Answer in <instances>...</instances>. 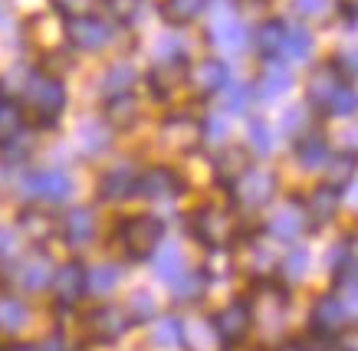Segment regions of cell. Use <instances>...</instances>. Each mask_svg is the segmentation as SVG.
Returning <instances> with one entry per match:
<instances>
[{"instance_id":"cell-1","label":"cell","mask_w":358,"mask_h":351,"mask_svg":"<svg viewBox=\"0 0 358 351\" xmlns=\"http://www.w3.org/2000/svg\"><path fill=\"white\" fill-rule=\"evenodd\" d=\"M115 237H119L125 256L138 263V260H148V256L162 246L164 220L155 217V214H138V217L122 220L119 227H115Z\"/></svg>"},{"instance_id":"cell-2","label":"cell","mask_w":358,"mask_h":351,"mask_svg":"<svg viewBox=\"0 0 358 351\" xmlns=\"http://www.w3.org/2000/svg\"><path fill=\"white\" fill-rule=\"evenodd\" d=\"M230 191H234V197H237L243 207L260 210L276 197V177H273L270 171H243Z\"/></svg>"},{"instance_id":"cell-3","label":"cell","mask_w":358,"mask_h":351,"mask_svg":"<svg viewBox=\"0 0 358 351\" xmlns=\"http://www.w3.org/2000/svg\"><path fill=\"white\" fill-rule=\"evenodd\" d=\"M66 40L76 50H102L112 43V27L99 17H69L66 20Z\"/></svg>"},{"instance_id":"cell-4","label":"cell","mask_w":358,"mask_h":351,"mask_svg":"<svg viewBox=\"0 0 358 351\" xmlns=\"http://www.w3.org/2000/svg\"><path fill=\"white\" fill-rule=\"evenodd\" d=\"M27 96L43 112V121H56V115L66 109V89L53 76H30L27 79Z\"/></svg>"},{"instance_id":"cell-5","label":"cell","mask_w":358,"mask_h":351,"mask_svg":"<svg viewBox=\"0 0 358 351\" xmlns=\"http://www.w3.org/2000/svg\"><path fill=\"white\" fill-rule=\"evenodd\" d=\"M27 197H40L46 204H63L69 194H73V177L59 171V167H50V171H36V174L27 177Z\"/></svg>"},{"instance_id":"cell-6","label":"cell","mask_w":358,"mask_h":351,"mask_svg":"<svg viewBox=\"0 0 358 351\" xmlns=\"http://www.w3.org/2000/svg\"><path fill=\"white\" fill-rule=\"evenodd\" d=\"M214 335H217L220 345H240V341L250 335V325H253V312L250 306L240 299V302H230L224 312H220L214 322Z\"/></svg>"},{"instance_id":"cell-7","label":"cell","mask_w":358,"mask_h":351,"mask_svg":"<svg viewBox=\"0 0 358 351\" xmlns=\"http://www.w3.org/2000/svg\"><path fill=\"white\" fill-rule=\"evenodd\" d=\"M348 325V308L342 306V299L332 292V296H322L313 308V335L315 338H338Z\"/></svg>"},{"instance_id":"cell-8","label":"cell","mask_w":358,"mask_h":351,"mask_svg":"<svg viewBox=\"0 0 358 351\" xmlns=\"http://www.w3.org/2000/svg\"><path fill=\"white\" fill-rule=\"evenodd\" d=\"M135 194L145 200H168L185 194V184L171 167H148L145 174L135 177Z\"/></svg>"},{"instance_id":"cell-9","label":"cell","mask_w":358,"mask_h":351,"mask_svg":"<svg viewBox=\"0 0 358 351\" xmlns=\"http://www.w3.org/2000/svg\"><path fill=\"white\" fill-rule=\"evenodd\" d=\"M191 233H194L201 243H207L210 250H217L230 240V217L217 207H201L191 217Z\"/></svg>"},{"instance_id":"cell-10","label":"cell","mask_w":358,"mask_h":351,"mask_svg":"<svg viewBox=\"0 0 358 351\" xmlns=\"http://www.w3.org/2000/svg\"><path fill=\"white\" fill-rule=\"evenodd\" d=\"M338 207H342V187L338 184H319L313 194H309V204H306L309 227H313V230H322L329 220H336Z\"/></svg>"},{"instance_id":"cell-11","label":"cell","mask_w":358,"mask_h":351,"mask_svg":"<svg viewBox=\"0 0 358 351\" xmlns=\"http://www.w3.org/2000/svg\"><path fill=\"white\" fill-rule=\"evenodd\" d=\"M89 325H92L96 341H102V345H115V341L131 329V318H129V312L119 308V306H102L89 315Z\"/></svg>"},{"instance_id":"cell-12","label":"cell","mask_w":358,"mask_h":351,"mask_svg":"<svg viewBox=\"0 0 358 351\" xmlns=\"http://www.w3.org/2000/svg\"><path fill=\"white\" fill-rule=\"evenodd\" d=\"M210 43H217L224 53H240L250 43V30L234 10H220V17L210 27Z\"/></svg>"},{"instance_id":"cell-13","label":"cell","mask_w":358,"mask_h":351,"mask_svg":"<svg viewBox=\"0 0 358 351\" xmlns=\"http://www.w3.org/2000/svg\"><path fill=\"white\" fill-rule=\"evenodd\" d=\"M50 283H53V289H56V299H59L63 306H73V302H79V299L86 296V266L83 263L59 266Z\"/></svg>"},{"instance_id":"cell-14","label":"cell","mask_w":358,"mask_h":351,"mask_svg":"<svg viewBox=\"0 0 358 351\" xmlns=\"http://www.w3.org/2000/svg\"><path fill=\"white\" fill-rule=\"evenodd\" d=\"M191 82H194L197 92H220V89L230 86V66L224 59H204V63H197L194 73H191Z\"/></svg>"},{"instance_id":"cell-15","label":"cell","mask_w":358,"mask_h":351,"mask_svg":"<svg viewBox=\"0 0 358 351\" xmlns=\"http://www.w3.org/2000/svg\"><path fill=\"white\" fill-rule=\"evenodd\" d=\"M96 237V217L89 207H73L63 217V240L69 246H86Z\"/></svg>"},{"instance_id":"cell-16","label":"cell","mask_w":358,"mask_h":351,"mask_svg":"<svg viewBox=\"0 0 358 351\" xmlns=\"http://www.w3.org/2000/svg\"><path fill=\"white\" fill-rule=\"evenodd\" d=\"M293 89V73L289 66H282L280 59H266V69H263L260 82L253 89V96H260V99H276L282 92H289Z\"/></svg>"},{"instance_id":"cell-17","label":"cell","mask_w":358,"mask_h":351,"mask_svg":"<svg viewBox=\"0 0 358 351\" xmlns=\"http://www.w3.org/2000/svg\"><path fill=\"white\" fill-rule=\"evenodd\" d=\"M131 194H135V171H131L129 165H119L112 167L109 174L99 181V197L102 200H129Z\"/></svg>"},{"instance_id":"cell-18","label":"cell","mask_w":358,"mask_h":351,"mask_svg":"<svg viewBox=\"0 0 358 351\" xmlns=\"http://www.w3.org/2000/svg\"><path fill=\"white\" fill-rule=\"evenodd\" d=\"M243 171H250V158L243 148H237V144H230L227 151L217 154V165H214V174H217V184L220 187H234L237 184V177L243 174Z\"/></svg>"},{"instance_id":"cell-19","label":"cell","mask_w":358,"mask_h":351,"mask_svg":"<svg viewBox=\"0 0 358 351\" xmlns=\"http://www.w3.org/2000/svg\"><path fill=\"white\" fill-rule=\"evenodd\" d=\"M342 86H345V79L332 69V63H329V66H322V69H315L313 79H309V102H313L315 109H326L329 99H332Z\"/></svg>"},{"instance_id":"cell-20","label":"cell","mask_w":358,"mask_h":351,"mask_svg":"<svg viewBox=\"0 0 358 351\" xmlns=\"http://www.w3.org/2000/svg\"><path fill=\"white\" fill-rule=\"evenodd\" d=\"M282 40H286V23L282 20H263L257 27V33H253V46H257V53L263 59H276L282 56Z\"/></svg>"},{"instance_id":"cell-21","label":"cell","mask_w":358,"mask_h":351,"mask_svg":"<svg viewBox=\"0 0 358 351\" xmlns=\"http://www.w3.org/2000/svg\"><path fill=\"white\" fill-rule=\"evenodd\" d=\"M296 161L306 171H319V167L329 161V144L322 135H303L296 142Z\"/></svg>"},{"instance_id":"cell-22","label":"cell","mask_w":358,"mask_h":351,"mask_svg":"<svg viewBox=\"0 0 358 351\" xmlns=\"http://www.w3.org/2000/svg\"><path fill=\"white\" fill-rule=\"evenodd\" d=\"M152 269H155V276H158L162 283H178V279L187 273V269H185V256H181V250H178L174 243H168V246H162V250L155 253Z\"/></svg>"},{"instance_id":"cell-23","label":"cell","mask_w":358,"mask_h":351,"mask_svg":"<svg viewBox=\"0 0 358 351\" xmlns=\"http://www.w3.org/2000/svg\"><path fill=\"white\" fill-rule=\"evenodd\" d=\"M185 338H187V325L181 322L178 315H164L155 322V329H152V341L158 345V348H185Z\"/></svg>"},{"instance_id":"cell-24","label":"cell","mask_w":358,"mask_h":351,"mask_svg":"<svg viewBox=\"0 0 358 351\" xmlns=\"http://www.w3.org/2000/svg\"><path fill=\"white\" fill-rule=\"evenodd\" d=\"M20 285L23 289H46V283L53 279V266H50V256L46 253H33L30 260L20 266Z\"/></svg>"},{"instance_id":"cell-25","label":"cell","mask_w":358,"mask_h":351,"mask_svg":"<svg viewBox=\"0 0 358 351\" xmlns=\"http://www.w3.org/2000/svg\"><path fill=\"white\" fill-rule=\"evenodd\" d=\"M204 10H207V0H164L162 3V17L171 27H187Z\"/></svg>"},{"instance_id":"cell-26","label":"cell","mask_w":358,"mask_h":351,"mask_svg":"<svg viewBox=\"0 0 358 351\" xmlns=\"http://www.w3.org/2000/svg\"><path fill=\"white\" fill-rule=\"evenodd\" d=\"M303 227H306V220H303V214H299V207H296V200L289 204V207H282L280 214L270 220V233L282 243L296 240V237L303 233Z\"/></svg>"},{"instance_id":"cell-27","label":"cell","mask_w":358,"mask_h":351,"mask_svg":"<svg viewBox=\"0 0 358 351\" xmlns=\"http://www.w3.org/2000/svg\"><path fill=\"white\" fill-rule=\"evenodd\" d=\"M27 325H30V308L23 306L20 299L0 296V331L13 335V331L27 329Z\"/></svg>"},{"instance_id":"cell-28","label":"cell","mask_w":358,"mask_h":351,"mask_svg":"<svg viewBox=\"0 0 358 351\" xmlns=\"http://www.w3.org/2000/svg\"><path fill=\"white\" fill-rule=\"evenodd\" d=\"M23 132V112L17 102L0 99V144L7 148L13 138H20Z\"/></svg>"},{"instance_id":"cell-29","label":"cell","mask_w":358,"mask_h":351,"mask_svg":"<svg viewBox=\"0 0 358 351\" xmlns=\"http://www.w3.org/2000/svg\"><path fill=\"white\" fill-rule=\"evenodd\" d=\"M106 119L115 125V128H129L138 119V102L131 99L129 92L125 96H112L109 105H106Z\"/></svg>"},{"instance_id":"cell-30","label":"cell","mask_w":358,"mask_h":351,"mask_svg":"<svg viewBox=\"0 0 358 351\" xmlns=\"http://www.w3.org/2000/svg\"><path fill=\"white\" fill-rule=\"evenodd\" d=\"M282 53L289 56L293 63H306L313 53V33L306 27H286V40H282Z\"/></svg>"},{"instance_id":"cell-31","label":"cell","mask_w":358,"mask_h":351,"mask_svg":"<svg viewBox=\"0 0 358 351\" xmlns=\"http://www.w3.org/2000/svg\"><path fill=\"white\" fill-rule=\"evenodd\" d=\"M122 279V269L119 266H96L92 273H86V292H99V296H106V292H112L115 285H119Z\"/></svg>"},{"instance_id":"cell-32","label":"cell","mask_w":358,"mask_h":351,"mask_svg":"<svg viewBox=\"0 0 358 351\" xmlns=\"http://www.w3.org/2000/svg\"><path fill=\"white\" fill-rule=\"evenodd\" d=\"M131 82H135V69L129 66V63H115V66L106 73V79H102V92L106 96H125L131 89Z\"/></svg>"},{"instance_id":"cell-33","label":"cell","mask_w":358,"mask_h":351,"mask_svg":"<svg viewBox=\"0 0 358 351\" xmlns=\"http://www.w3.org/2000/svg\"><path fill=\"white\" fill-rule=\"evenodd\" d=\"M174 285V302H194L197 296H204V285H207V273H185Z\"/></svg>"},{"instance_id":"cell-34","label":"cell","mask_w":358,"mask_h":351,"mask_svg":"<svg viewBox=\"0 0 358 351\" xmlns=\"http://www.w3.org/2000/svg\"><path fill=\"white\" fill-rule=\"evenodd\" d=\"M102 3L112 13V20L122 23V27H131L145 13V0H102Z\"/></svg>"},{"instance_id":"cell-35","label":"cell","mask_w":358,"mask_h":351,"mask_svg":"<svg viewBox=\"0 0 358 351\" xmlns=\"http://www.w3.org/2000/svg\"><path fill=\"white\" fill-rule=\"evenodd\" d=\"M79 144H83L86 154H102L109 148V132H106L99 121H86L83 132H79Z\"/></svg>"},{"instance_id":"cell-36","label":"cell","mask_w":358,"mask_h":351,"mask_svg":"<svg viewBox=\"0 0 358 351\" xmlns=\"http://www.w3.org/2000/svg\"><path fill=\"white\" fill-rule=\"evenodd\" d=\"M247 135H250V148L260 154V158L273 154V135H270V125H266L263 119H250Z\"/></svg>"},{"instance_id":"cell-37","label":"cell","mask_w":358,"mask_h":351,"mask_svg":"<svg viewBox=\"0 0 358 351\" xmlns=\"http://www.w3.org/2000/svg\"><path fill=\"white\" fill-rule=\"evenodd\" d=\"M355 109H358V96H355V89L348 86V82L338 89L336 96L329 99V105H326L329 115H338V119H348V115H355Z\"/></svg>"},{"instance_id":"cell-38","label":"cell","mask_w":358,"mask_h":351,"mask_svg":"<svg viewBox=\"0 0 358 351\" xmlns=\"http://www.w3.org/2000/svg\"><path fill=\"white\" fill-rule=\"evenodd\" d=\"M306 269H309V250L306 246H293V250L286 253V260H282V273H286V279H303Z\"/></svg>"},{"instance_id":"cell-39","label":"cell","mask_w":358,"mask_h":351,"mask_svg":"<svg viewBox=\"0 0 358 351\" xmlns=\"http://www.w3.org/2000/svg\"><path fill=\"white\" fill-rule=\"evenodd\" d=\"M129 318H131V325L135 322H152V315H155V299L145 292V289H138L135 296H131V302H129Z\"/></svg>"},{"instance_id":"cell-40","label":"cell","mask_w":358,"mask_h":351,"mask_svg":"<svg viewBox=\"0 0 358 351\" xmlns=\"http://www.w3.org/2000/svg\"><path fill=\"white\" fill-rule=\"evenodd\" d=\"M201 138L210 144H220L227 138V119H224V112H214V115H207L201 121Z\"/></svg>"},{"instance_id":"cell-41","label":"cell","mask_w":358,"mask_h":351,"mask_svg":"<svg viewBox=\"0 0 358 351\" xmlns=\"http://www.w3.org/2000/svg\"><path fill=\"white\" fill-rule=\"evenodd\" d=\"M253 99V89L250 86H227V99H224V112L230 115H240L247 109V102Z\"/></svg>"},{"instance_id":"cell-42","label":"cell","mask_w":358,"mask_h":351,"mask_svg":"<svg viewBox=\"0 0 358 351\" xmlns=\"http://www.w3.org/2000/svg\"><path fill=\"white\" fill-rule=\"evenodd\" d=\"M332 69H336L338 76L348 82V79L355 76V56H352V53H338L336 59H332Z\"/></svg>"},{"instance_id":"cell-43","label":"cell","mask_w":358,"mask_h":351,"mask_svg":"<svg viewBox=\"0 0 358 351\" xmlns=\"http://www.w3.org/2000/svg\"><path fill=\"white\" fill-rule=\"evenodd\" d=\"M352 253H355V246H352V237H345V240L338 243V250L329 253V266L336 269L338 263H345V260H352Z\"/></svg>"},{"instance_id":"cell-44","label":"cell","mask_w":358,"mask_h":351,"mask_svg":"<svg viewBox=\"0 0 358 351\" xmlns=\"http://www.w3.org/2000/svg\"><path fill=\"white\" fill-rule=\"evenodd\" d=\"M329 7V0H296V10L303 17H322Z\"/></svg>"},{"instance_id":"cell-45","label":"cell","mask_w":358,"mask_h":351,"mask_svg":"<svg viewBox=\"0 0 358 351\" xmlns=\"http://www.w3.org/2000/svg\"><path fill=\"white\" fill-rule=\"evenodd\" d=\"M0 351H63V345H59V338H53L46 345H3Z\"/></svg>"},{"instance_id":"cell-46","label":"cell","mask_w":358,"mask_h":351,"mask_svg":"<svg viewBox=\"0 0 358 351\" xmlns=\"http://www.w3.org/2000/svg\"><path fill=\"white\" fill-rule=\"evenodd\" d=\"M299 121H303V109H289L286 112V119H282V132H296Z\"/></svg>"},{"instance_id":"cell-47","label":"cell","mask_w":358,"mask_h":351,"mask_svg":"<svg viewBox=\"0 0 358 351\" xmlns=\"http://www.w3.org/2000/svg\"><path fill=\"white\" fill-rule=\"evenodd\" d=\"M13 237H10V230H0V256H7V253L13 250Z\"/></svg>"},{"instance_id":"cell-48","label":"cell","mask_w":358,"mask_h":351,"mask_svg":"<svg viewBox=\"0 0 358 351\" xmlns=\"http://www.w3.org/2000/svg\"><path fill=\"white\" fill-rule=\"evenodd\" d=\"M342 17H345L348 23L355 20V7H352V3H348V0H345V3H342Z\"/></svg>"},{"instance_id":"cell-49","label":"cell","mask_w":358,"mask_h":351,"mask_svg":"<svg viewBox=\"0 0 358 351\" xmlns=\"http://www.w3.org/2000/svg\"><path fill=\"white\" fill-rule=\"evenodd\" d=\"M280 351H309L306 345H299V341H289V345H282Z\"/></svg>"},{"instance_id":"cell-50","label":"cell","mask_w":358,"mask_h":351,"mask_svg":"<svg viewBox=\"0 0 358 351\" xmlns=\"http://www.w3.org/2000/svg\"><path fill=\"white\" fill-rule=\"evenodd\" d=\"M0 13H3V7H0Z\"/></svg>"}]
</instances>
